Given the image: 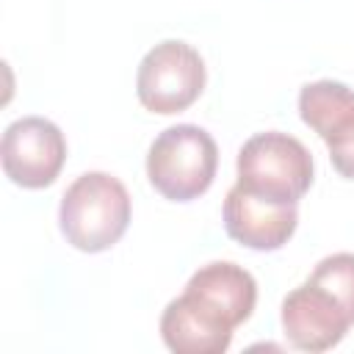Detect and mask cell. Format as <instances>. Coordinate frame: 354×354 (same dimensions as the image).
<instances>
[{"instance_id": "cell-5", "label": "cell", "mask_w": 354, "mask_h": 354, "mask_svg": "<svg viewBox=\"0 0 354 354\" xmlns=\"http://www.w3.org/2000/svg\"><path fill=\"white\" fill-rule=\"evenodd\" d=\"M0 158L11 183L22 188H47L66 160V138L50 119L22 116L6 127Z\"/></svg>"}, {"instance_id": "cell-10", "label": "cell", "mask_w": 354, "mask_h": 354, "mask_svg": "<svg viewBox=\"0 0 354 354\" xmlns=\"http://www.w3.org/2000/svg\"><path fill=\"white\" fill-rule=\"evenodd\" d=\"M188 296H194L196 301H202L205 307H210L213 313H218L227 324L238 326L243 324L257 301V282L254 277L235 266V263H207L202 266L185 285Z\"/></svg>"}, {"instance_id": "cell-8", "label": "cell", "mask_w": 354, "mask_h": 354, "mask_svg": "<svg viewBox=\"0 0 354 354\" xmlns=\"http://www.w3.org/2000/svg\"><path fill=\"white\" fill-rule=\"evenodd\" d=\"M296 224H299L296 205L263 199L257 194H249L238 183L224 196L227 235L249 249H257V252L282 249L296 232Z\"/></svg>"}, {"instance_id": "cell-2", "label": "cell", "mask_w": 354, "mask_h": 354, "mask_svg": "<svg viewBox=\"0 0 354 354\" xmlns=\"http://www.w3.org/2000/svg\"><path fill=\"white\" fill-rule=\"evenodd\" d=\"M238 185L271 202L299 205L313 185V155L288 133H257L238 152Z\"/></svg>"}, {"instance_id": "cell-7", "label": "cell", "mask_w": 354, "mask_h": 354, "mask_svg": "<svg viewBox=\"0 0 354 354\" xmlns=\"http://www.w3.org/2000/svg\"><path fill=\"white\" fill-rule=\"evenodd\" d=\"M351 321L340 301L310 279L293 288L282 301V329L290 346L301 351H329L335 348Z\"/></svg>"}, {"instance_id": "cell-1", "label": "cell", "mask_w": 354, "mask_h": 354, "mask_svg": "<svg viewBox=\"0 0 354 354\" xmlns=\"http://www.w3.org/2000/svg\"><path fill=\"white\" fill-rule=\"evenodd\" d=\"M58 221L75 249L88 254L105 252L130 224V194L113 174L86 171L64 191Z\"/></svg>"}, {"instance_id": "cell-6", "label": "cell", "mask_w": 354, "mask_h": 354, "mask_svg": "<svg viewBox=\"0 0 354 354\" xmlns=\"http://www.w3.org/2000/svg\"><path fill=\"white\" fill-rule=\"evenodd\" d=\"M299 113L329 147L335 171L354 180V88L337 80L307 83L299 94Z\"/></svg>"}, {"instance_id": "cell-11", "label": "cell", "mask_w": 354, "mask_h": 354, "mask_svg": "<svg viewBox=\"0 0 354 354\" xmlns=\"http://www.w3.org/2000/svg\"><path fill=\"white\" fill-rule=\"evenodd\" d=\"M310 282L332 293L346 310L348 321L354 324V254L351 252H337V254L324 257L313 268Z\"/></svg>"}, {"instance_id": "cell-3", "label": "cell", "mask_w": 354, "mask_h": 354, "mask_svg": "<svg viewBox=\"0 0 354 354\" xmlns=\"http://www.w3.org/2000/svg\"><path fill=\"white\" fill-rule=\"evenodd\" d=\"M218 166V147L213 136L196 124L166 127L149 147L147 177L158 194L171 202H191L202 196Z\"/></svg>"}, {"instance_id": "cell-4", "label": "cell", "mask_w": 354, "mask_h": 354, "mask_svg": "<svg viewBox=\"0 0 354 354\" xmlns=\"http://www.w3.org/2000/svg\"><path fill=\"white\" fill-rule=\"evenodd\" d=\"M202 88L205 61L191 44L180 39L155 44L138 64L136 94L138 102L152 113H180L199 100Z\"/></svg>"}, {"instance_id": "cell-9", "label": "cell", "mask_w": 354, "mask_h": 354, "mask_svg": "<svg viewBox=\"0 0 354 354\" xmlns=\"http://www.w3.org/2000/svg\"><path fill=\"white\" fill-rule=\"evenodd\" d=\"M232 324L183 293L160 315V337L174 354H221L232 343Z\"/></svg>"}]
</instances>
